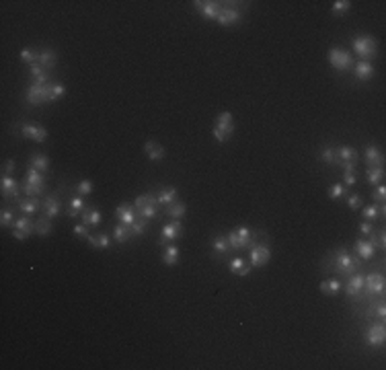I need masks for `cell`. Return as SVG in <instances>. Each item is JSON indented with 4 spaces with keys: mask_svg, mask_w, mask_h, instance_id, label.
Here are the masks:
<instances>
[{
    "mask_svg": "<svg viewBox=\"0 0 386 370\" xmlns=\"http://www.w3.org/2000/svg\"><path fill=\"white\" fill-rule=\"evenodd\" d=\"M228 239V247L235 249V251H240V249H249L257 243V233L249 226H237L235 230H230L226 235Z\"/></svg>",
    "mask_w": 386,
    "mask_h": 370,
    "instance_id": "1",
    "label": "cell"
},
{
    "mask_svg": "<svg viewBox=\"0 0 386 370\" xmlns=\"http://www.w3.org/2000/svg\"><path fill=\"white\" fill-rule=\"evenodd\" d=\"M359 265H361V259H359V257L349 255L345 249H341V251H337L335 255H333L331 270H335L337 274H341V276H347V278H349L354 272H357Z\"/></svg>",
    "mask_w": 386,
    "mask_h": 370,
    "instance_id": "2",
    "label": "cell"
},
{
    "mask_svg": "<svg viewBox=\"0 0 386 370\" xmlns=\"http://www.w3.org/2000/svg\"><path fill=\"white\" fill-rule=\"evenodd\" d=\"M134 208L138 212V218H144V220H152L158 212V200H156V193H144V195H138L134 200Z\"/></svg>",
    "mask_w": 386,
    "mask_h": 370,
    "instance_id": "3",
    "label": "cell"
},
{
    "mask_svg": "<svg viewBox=\"0 0 386 370\" xmlns=\"http://www.w3.org/2000/svg\"><path fill=\"white\" fill-rule=\"evenodd\" d=\"M352 48H354V52H356L364 62H370L372 58H376L378 43H376V39L370 37V35H357V37L352 41Z\"/></svg>",
    "mask_w": 386,
    "mask_h": 370,
    "instance_id": "4",
    "label": "cell"
},
{
    "mask_svg": "<svg viewBox=\"0 0 386 370\" xmlns=\"http://www.w3.org/2000/svg\"><path fill=\"white\" fill-rule=\"evenodd\" d=\"M327 60H329V64L335 68L337 72H341V74H345L349 68L354 66L352 54H349L347 50H343V48H331L329 54H327Z\"/></svg>",
    "mask_w": 386,
    "mask_h": 370,
    "instance_id": "5",
    "label": "cell"
},
{
    "mask_svg": "<svg viewBox=\"0 0 386 370\" xmlns=\"http://www.w3.org/2000/svg\"><path fill=\"white\" fill-rule=\"evenodd\" d=\"M249 259L253 268H263L267 261L271 259V249H269L267 241H257L253 247H249Z\"/></svg>",
    "mask_w": 386,
    "mask_h": 370,
    "instance_id": "6",
    "label": "cell"
},
{
    "mask_svg": "<svg viewBox=\"0 0 386 370\" xmlns=\"http://www.w3.org/2000/svg\"><path fill=\"white\" fill-rule=\"evenodd\" d=\"M25 99L29 105H41V103H48V85H39L31 80L27 85V91H25Z\"/></svg>",
    "mask_w": 386,
    "mask_h": 370,
    "instance_id": "7",
    "label": "cell"
},
{
    "mask_svg": "<svg viewBox=\"0 0 386 370\" xmlns=\"http://www.w3.org/2000/svg\"><path fill=\"white\" fill-rule=\"evenodd\" d=\"M359 154L354 146L343 144V146H337L335 148V165L343 167V165H357Z\"/></svg>",
    "mask_w": 386,
    "mask_h": 370,
    "instance_id": "8",
    "label": "cell"
},
{
    "mask_svg": "<svg viewBox=\"0 0 386 370\" xmlns=\"http://www.w3.org/2000/svg\"><path fill=\"white\" fill-rule=\"evenodd\" d=\"M224 2H216V0H209V2H206V0H195L193 2V8L197 10V13H200L204 19H218V15L222 13V6Z\"/></svg>",
    "mask_w": 386,
    "mask_h": 370,
    "instance_id": "9",
    "label": "cell"
},
{
    "mask_svg": "<svg viewBox=\"0 0 386 370\" xmlns=\"http://www.w3.org/2000/svg\"><path fill=\"white\" fill-rule=\"evenodd\" d=\"M364 292L368 296H378L384 292V276L378 272H370L364 276Z\"/></svg>",
    "mask_w": 386,
    "mask_h": 370,
    "instance_id": "10",
    "label": "cell"
},
{
    "mask_svg": "<svg viewBox=\"0 0 386 370\" xmlns=\"http://www.w3.org/2000/svg\"><path fill=\"white\" fill-rule=\"evenodd\" d=\"M386 339V329L382 323H370L366 329V343L372 345V348H380Z\"/></svg>",
    "mask_w": 386,
    "mask_h": 370,
    "instance_id": "11",
    "label": "cell"
},
{
    "mask_svg": "<svg viewBox=\"0 0 386 370\" xmlns=\"http://www.w3.org/2000/svg\"><path fill=\"white\" fill-rule=\"evenodd\" d=\"M354 251H356V257H359L361 261H370L376 253V245H374L372 239H357L354 243Z\"/></svg>",
    "mask_w": 386,
    "mask_h": 370,
    "instance_id": "12",
    "label": "cell"
},
{
    "mask_svg": "<svg viewBox=\"0 0 386 370\" xmlns=\"http://www.w3.org/2000/svg\"><path fill=\"white\" fill-rule=\"evenodd\" d=\"M21 134H23V138L33 140V142H45L48 140V130L41 128V125H37V123H23Z\"/></svg>",
    "mask_w": 386,
    "mask_h": 370,
    "instance_id": "13",
    "label": "cell"
},
{
    "mask_svg": "<svg viewBox=\"0 0 386 370\" xmlns=\"http://www.w3.org/2000/svg\"><path fill=\"white\" fill-rule=\"evenodd\" d=\"M240 17H242L240 8H237V6H224L216 21H218V25H222V27H230V25H235V23H238Z\"/></svg>",
    "mask_w": 386,
    "mask_h": 370,
    "instance_id": "14",
    "label": "cell"
},
{
    "mask_svg": "<svg viewBox=\"0 0 386 370\" xmlns=\"http://www.w3.org/2000/svg\"><path fill=\"white\" fill-rule=\"evenodd\" d=\"M181 235H183V224H181V220H175V222H171V224H167L165 228H162L160 239H158V245H160V247L167 245L169 241L179 239Z\"/></svg>",
    "mask_w": 386,
    "mask_h": 370,
    "instance_id": "15",
    "label": "cell"
},
{
    "mask_svg": "<svg viewBox=\"0 0 386 370\" xmlns=\"http://www.w3.org/2000/svg\"><path fill=\"white\" fill-rule=\"evenodd\" d=\"M214 128L218 130V132H222L224 134L228 140H230V136L235 134V123H232V113L230 111H222L218 118H216V123H214Z\"/></svg>",
    "mask_w": 386,
    "mask_h": 370,
    "instance_id": "16",
    "label": "cell"
},
{
    "mask_svg": "<svg viewBox=\"0 0 386 370\" xmlns=\"http://www.w3.org/2000/svg\"><path fill=\"white\" fill-rule=\"evenodd\" d=\"M343 288H345L347 296H359L361 292H364V274L354 272L352 276H349V280H347V284Z\"/></svg>",
    "mask_w": 386,
    "mask_h": 370,
    "instance_id": "17",
    "label": "cell"
},
{
    "mask_svg": "<svg viewBox=\"0 0 386 370\" xmlns=\"http://www.w3.org/2000/svg\"><path fill=\"white\" fill-rule=\"evenodd\" d=\"M43 216L45 218H56L58 214H60V210H62V204H60V198H58V193H50V195H45V200H43Z\"/></svg>",
    "mask_w": 386,
    "mask_h": 370,
    "instance_id": "18",
    "label": "cell"
},
{
    "mask_svg": "<svg viewBox=\"0 0 386 370\" xmlns=\"http://www.w3.org/2000/svg\"><path fill=\"white\" fill-rule=\"evenodd\" d=\"M0 189H2V198H15V200H19L21 185L13 177H10V175H2V179H0Z\"/></svg>",
    "mask_w": 386,
    "mask_h": 370,
    "instance_id": "19",
    "label": "cell"
},
{
    "mask_svg": "<svg viewBox=\"0 0 386 370\" xmlns=\"http://www.w3.org/2000/svg\"><path fill=\"white\" fill-rule=\"evenodd\" d=\"M115 216H118L119 222L125 224V226H132V224L138 220V212H136L134 204H132V206H127V204L118 206V210H115Z\"/></svg>",
    "mask_w": 386,
    "mask_h": 370,
    "instance_id": "20",
    "label": "cell"
},
{
    "mask_svg": "<svg viewBox=\"0 0 386 370\" xmlns=\"http://www.w3.org/2000/svg\"><path fill=\"white\" fill-rule=\"evenodd\" d=\"M364 158H366V165L368 167H384V156L380 153L378 146L374 144H368L366 150H364Z\"/></svg>",
    "mask_w": 386,
    "mask_h": 370,
    "instance_id": "21",
    "label": "cell"
},
{
    "mask_svg": "<svg viewBox=\"0 0 386 370\" xmlns=\"http://www.w3.org/2000/svg\"><path fill=\"white\" fill-rule=\"evenodd\" d=\"M56 62H58V54H56V50H52V48H41V50H39V60H37V64L43 68V70H52V68L56 66Z\"/></svg>",
    "mask_w": 386,
    "mask_h": 370,
    "instance_id": "22",
    "label": "cell"
},
{
    "mask_svg": "<svg viewBox=\"0 0 386 370\" xmlns=\"http://www.w3.org/2000/svg\"><path fill=\"white\" fill-rule=\"evenodd\" d=\"M41 206H43V202H41L39 198H25V200H17V208H19V210H21L23 214H27V216L35 214Z\"/></svg>",
    "mask_w": 386,
    "mask_h": 370,
    "instance_id": "23",
    "label": "cell"
},
{
    "mask_svg": "<svg viewBox=\"0 0 386 370\" xmlns=\"http://www.w3.org/2000/svg\"><path fill=\"white\" fill-rule=\"evenodd\" d=\"M354 76L357 78V80H370L372 76H374V66H372V62H357L356 66H354Z\"/></svg>",
    "mask_w": 386,
    "mask_h": 370,
    "instance_id": "24",
    "label": "cell"
},
{
    "mask_svg": "<svg viewBox=\"0 0 386 370\" xmlns=\"http://www.w3.org/2000/svg\"><path fill=\"white\" fill-rule=\"evenodd\" d=\"M80 218H83V224H87V226H99L103 220V214L97 208H87V210L80 214Z\"/></svg>",
    "mask_w": 386,
    "mask_h": 370,
    "instance_id": "25",
    "label": "cell"
},
{
    "mask_svg": "<svg viewBox=\"0 0 386 370\" xmlns=\"http://www.w3.org/2000/svg\"><path fill=\"white\" fill-rule=\"evenodd\" d=\"M144 153H146V156L150 160H162V158H165V148H162L160 144H156L154 140H148L144 144Z\"/></svg>",
    "mask_w": 386,
    "mask_h": 370,
    "instance_id": "26",
    "label": "cell"
},
{
    "mask_svg": "<svg viewBox=\"0 0 386 370\" xmlns=\"http://www.w3.org/2000/svg\"><path fill=\"white\" fill-rule=\"evenodd\" d=\"M85 210H87V204H85V200L80 198V195L70 198V202H68V216L70 218H76L78 214H83Z\"/></svg>",
    "mask_w": 386,
    "mask_h": 370,
    "instance_id": "27",
    "label": "cell"
},
{
    "mask_svg": "<svg viewBox=\"0 0 386 370\" xmlns=\"http://www.w3.org/2000/svg\"><path fill=\"white\" fill-rule=\"evenodd\" d=\"M87 243L90 247H95V249H107L111 245V239H109V235H105V233H97V235H90L87 239Z\"/></svg>",
    "mask_w": 386,
    "mask_h": 370,
    "instance_id": "28",
    "label": "cell"
},
{
    "mask_svg": "<svg viewBox=\"0 0 386 370\" xmlns=\"http://www.w3.org/2000/svg\"><path fill=\"white\" fill-rule=\"evenodd\" d=\"M156 200H158V204L160 206H169V204H173L175 200H177V189L175 187H165V189H160L158 193H156Z\"/></svg>",
    "mask_w": 386,
    "mask_h": 370,
    "instance_id": "29",
    "label": "cell"
},
{
    "mask_svg": "<svg viewBox=\"0 0 386 370\" xmlns=\"http://www.w3.org/2000/svg\"><path fill=\"white\" fill-rule=\"evenodd\" d=\"M13 228H17V230H21V233H25L27 237H31V235L35 233V222H31L29 218H27V214H25V216L17 218L15 224H13Z\"/></svg>",
    "mask_w": 386,
    "mask_h": 370,
    "instance_id": "30",
    "label": "cell"
},
{
    "mask_svg": "<svg viewBox=\"0 0 386 370\" xmlns=\"http://www.w3.org/2000/svg\"><path fill=\"white\" fill-rule=\"evenodd\" d=\"M64 95H66L64 83H50L48 85V103H54V101H58L60 97H64Z\"/></svg>",
    "mask_w": 386,
    "mask_h": 370,
    "instance_id": "31",
    "label": "cell"
},
{
    "mask_svg": "<svg viewBox=\"0 0 386 370\" xmlns=\"http://www.w3.org/2000/svg\"><path fill=\"white\" fill-rule=\"evenodd\" d=\"M23 183H27V185H37V187H43V185H45V177H43V173H41V171L31 169V167H29L27 175H25V181H23Z\"/></svg>",
    "mask_w": 386,
    "mask_h": 370,
    "instance_id": "32",
    "label": "cell"
},
{
    "mask_svg": "<svg viewBox=\"0 0 386 370\" xmlns=\"http://www.w3.org/2000/svg\"><path fill=\"white\" fill-rule=\"evenodd\" d=\"M185 210H187L185 204L175 200L173 204H169V206L165 208V214H167V216H171V218H175V220H179V218H183V216H185Z\"/></svg>",
    "mask_w": 386,
    "mask_h": 370,
    "instance_id": "33",
    "label": "cell"
},
{
    "mask_svg": "<svg viewBox=\"0 0 386 370\" xmlns=\"http://www.w3.org/2000/svg\"><path fill=\"white\" fill-rule=\"evenodd\" d=\"M321 292L323 294H329V296H335L339 290H341V282L337 280V278H331V280H325V282H321Z\"/></svg>",
    "mask_w": 386,
    "mask_h": 370,
    "instance_id": "34",
    "label": "cell"
},
{
    "mask_svg": "<svg viewBox=\"0 0 386 370\" xmlns=\"http://www.w3.org/2000/svg\"><path fill=\"white\" fill-rule=\"evenodd\" d=\"M366 179L370 185H380L384 179V169L382 167H368L366 169Z\"/></svg>",
    "mask_w": 386,
    "mask_h": 370,
    "instance_id": "35",
    "label": "cell"
},
{
    "mask_svg": "<svg viewBox=\"0 0 386 370\" xmlns=\"http://www.w3.org/2000/svg\"><path fill=\"white\" fill-rule=\"evenodd\" d=\"M179 257H181V253L175 245H169L165 251H162V263L165 265H175L179 261Z\"/></svg>",
    "mask_w": 386,
    "mask_h": 370,
    "instance_id": "36",
    "label": "cell"
},
{
    "mask_svg": "<svg viewBox=\"0 0 386 370\" xmlns=\"http://www.w3.org/2000/svg\"><path fill=\"white\" fill-rule=\"evenodd\" d=\"M52 230H54V226H52V220L50 218H39L37 222H35V233H37L39 237H50L52 235Z\"/></svg>",
    "mask_w": 386,
    "mask_h": 370,
    "instance_id": "37",
    "label": "cell"
},
{
    "mask_svg": "<svg viewBox=\"0 0 386 370\" xmlns=\"http://www.w3.org/2000/svg\"><path fill=\"white\" fill-rule=\"evenodd\" d=\"M111 237H113L115 243H125L127 239L132 237V230H130V226H125V224L119 222L118 226L113 228V235H111Z\"/></svg>",
    "mask_w": 386,
    "mask_h": 370,
    "instance_id": "38",
    "label": "cell"
},
{
    "mask_svg": "<svg viewBox=\"0 0 386 370\" xmlns=\"http://www.w3.org/2000/svg\"><path fill=\"white\" fill-rule=\"evenodd\" d=\"M228 239L226 235H216L214 241H212V251L218 253V255H222V253H228Z\"/></svg>",
    "mask_w": 386,
    "mask_h": 370,
    "instance_id": "39",
    "label": "cell"
},
{
    "mask_svg": "<svg viewBox=\"0 0 386 370\" xmlns=\"http://www.w3.org/2000/svg\"><path fill=\"white\" fill-rule=\"evenodd\" d=\"M31 169H37V171L45 173L50 169V158L45 154H33L31 156Z\"/></svg>",
    "mask_w": 386,
    "mask_h": 370,
    "instance_id": "40",
    "label": "cell"
},
{
    "mask_svg": "<svg viewBox=\"0 0 386 370\" xmlns=\"http://www.w3.org/2000/svg\"><path fill=\"white\" fill-rule=\"evenodd\" d=\"M21 60L25 62V64H37V60H39V50H35V48H23L21 50Z\"/></svg>",
    "mask_w": 386,
    "mask_h": 370,
    "instance_id": "41",
    "label": "cell"
},
{
    "mask_svg": "<svg viewBox=\"0 0 386 370\" xmlns=\"http://www.w3.org/2000/svg\"><path fill=\"white\" fill-rule=\"evenodd\" d=\"M343 195H347V187H345L341 181H339V183H333L331 187H329V198H331V200H339V198H343Z\"/></svg>",
    "mask_w": 386,
    "mask_h": 370,
    "instance_id": "42",
    "label": "cell"
},
{
    "mask_svg": "<svg viewBox=\"0 0 386 370\" xmlns=\"http://www.w3.org/2000/svg\"><path fill=\"white\" fill-rule=\"evenodd\" d=\"M21 191H25L27 198H39V195L45 191V187H37V185H27L21 183Z\"/></svg>",
    "mask_w": 386,
    "mask_h": 370,
    "instance_id": "43",
    "label": "cell"
},
{
    "mask_svg": "<svg viewBox=\"0 0 386 370\" xmlns=\"http://www.w3.org/2000/svg\"><path fill=\"white\" fill-rule=\"evenodd\" d=\"M92 189H95V185H92L90 179H83V181L76 183V193L78 195H89V193H92Z\"/></svg>",
    "mask_w": 386,
    "mask_h": 370,
    "instance_id": "44",
    "label": "cell"
},
{
    "mask_svg": "<svg viewBox=\"0 0 386 370\" xmlns=\"http://www.w3.org/2000/svg\"><path fill=\"white\" fill-rule=\"evenodd\" d=\"M370 239L374 241L376 249H384V247H386V233H384L382 228L378 230V233H376V230H372V233H370Z\"/></svg>",
    "mask_w": 386,
    "mask_h": 370,
    "instance_id": "45",
    "label": "cell"
},
{
    "mask_svg": "<svg viewBox=\"0 0 386 370\" xmlns=\"http://www.w3.org/2000/svg\"><path fill=\"white\" fill-rule=\"evenodd\" d=\"M15 214H13V210H8V208H2V212H0V224H2L4 228L6 226H10V224H15Z\"/></svg>",
    "mask_w": 386,
    "mask_h": 370,
    "instance_id": "46",
    "label": "cell"
},
{
    "mask_svg": "<svg viewBox=\"0 0 386 370\" xmlns=\"http://www.w3.org/2000/svg\"><path fill=\"white\" fill-rule=\"evenodd\" d=\"M352 8V2L349 0H337V2H333V15H345L347 10Z\"/></svg>",
    "mask_w": 386,
    "mask_h": 370,
    "instance_id": "47",
    "label": "cell"
},
{
    "mask_svg": "<svg viewBox=\"0 0 386 370\" xmlns=\"http://www.w3.org/2000/svg\"><path fill=\"white\" fill-rule=\"evenodd\" d=\"M361 216H364L368 222L376 220V218L380 216V210H378V206H376V204H372V206H366V208H364V212H361Z\"/></svg>",
    "mask_w": 386,
    "mask_h": 370,
    "instance_id": "48",
    "label": "cell"
},
{
    "mask_svg": "<svg viewBox=\"0 0 386 370\" xmlns=\"http://www.w3.org/2000/svg\"><path fill=\"white\" fill-rule=\"evenodd\" d=\"M321 158L325 160L327 165H335V148L333 146H327L321 150Z\"/></svg>",
    "mask_w": 386,
    "mask_h": 370,
    "instance_id": "49",
    "label": "cell"
},
{
    "mask_svg": "<svg viewBox=\"0 0 386 370\" xmlns=\"http://www.w3.org/2000/svg\"><path fill=\"white\" fill-rule=\"evenodd\" d=\"M361 195L359 193H349L347 195V206H349V210H359L361 208Z\"/></svg>",
    "mask_w": 386,
    "mask_h": 370,
    "instance_id": "50",
    "label": "cell"
},
{
    "mask_svg": "<svg viewBox=\"0 0 386 370\" xmlns=\"http://www.w3.org/2000/svg\"><path fill=\"white\" fill-rule=\"evenodd\" d=\"M146 228H148V220H144V218H138V220H136V222L130 226L132 235H142Z\"/></svg>",
    "mask_w": 386,
    "mask_h": 370,
    "instance_id": "51",
    "label": "cell"
},
{
    "mask_svg": "<svg viewBox=\"0 0 386 370\" xmlns=\"http://www.w3.org/2000/svg\"><path fill=\"white\" fill-rule=\"evenodd\" d=\"M244 265H247V261H244L242 257H235V259L228 263V270H230L232 274H240V270L244 268Z\"/></svg>",
    "mask_w": 386,
    "mask_h": 370,
    "instance_id": "52",
    "label": "cell"
},
{
    "mask_svg": "<svg viewBox=\"0 0 386 370\" xmlns=\"http://www.w3.org/2000/svg\"><path fill=\"white\" fill-rule=\"evenodd\" d=\"M345 187H352V185H356L357 183V177H356V173L354 171H343V181H341Z\"/></svg>",
    "mask_w": 386,
    "mask_h": 370,
    "instance_id": "53",
    "label": "cell"
},
{
    "mask_svg": "<svg viewBox=\"0 0 386 370\" xmlns=\"http://www.w3.org/2000/svg\"><path fill=\"white\" fill-rule=\"evenodd\" d=\"M74 237H78V239H89L90 237V233H89V226L87 224H76L74 226Z\"/></svg>",
    "mask_w": 386,
    "mask_h": 370,
    "instance_id": "54",
    "label": "cell"
},
{
    "mask_svg": "<svg viewBox=\"0 0 386 370\" xmlns=\"http://www.w3.org/2000/svg\"><path fill=\"white\" fill-rule=\"evenodd\" d=\"M372 200H374V202H378V204L386 200V187H384V185H378L376 191H372Z\"/></svg>",
    "mask_w": 386,
    "mask_h": 370,
    "instance_id": "55",
    "label": "cell"
},
{
    "mask_svg": "<svg viewBox=\"0 0 386 370\" xmlns=\"http://www.w3.org/2000/svg\"><path fill=\"white\" fill-rule=\"evenodd\" d=\"M372 230H374V226H372V222H368V220H364V222L359 224V233H361V235H370Z\"/></svg>",
    "mask_w": 386,
    "mask_h": 370,
    "instance_id": "56",
    "label": "cell"
},
{
    "mask_svg": "<svg viewBox=\"0 0 386 370\" xmlns=\"http://www.w3.org/2000/svg\"><path fill=\"white\" fill-rule=\"evenodd\" d=\"M4 175H10V173H13L15 171V160H6V163H4Z\"/></svg>",
    "mask_w": 386,
    "mask_h": 370,
    "instance_id": "57",
    "label": "cell"
},
{
    "mask_svg": "<svg viewBox=\"0 0 386 370\" xmlns=\"http://www.w3.org/2000/svg\"><path fill=\"white\" fill-rule=\"evenodd\" d=\"M10 235H13V239H17V241H25L27 239V235L21 233V230H17V228H13V233H10Z\"/></svg>",
    "mask_w": 386,
    "mask_h": 370,
    "instance_id": "58",
    "label": "cell"
},
{
    "mask_svg": "<svg viewBox=\"0 0 386 370\" xmlns=\"http://www.w3.org/2000/svg\"><path fill=\"white\" fill-rule=\"evenodd\" d=\"M251 270H253V265H251V263H247V265H244V268L240 270V274H238V276H242V278H244V276H249V274H251Z\"/></svg>",
    "mask_w": 386,
    "mask_h": 370,
    "instance_id": "59",
    "label": "cell"
},
{
    "mask_svg": "<svg viewBox=\"0 0 386 370\" xmlns=\"http://www.w3.org/2000/svg\"><path fill=\"white\" fill-rule=\"evenodd\" d=\"M376 313H378V317H386V308H384V305H378V308H376Z\"/></svg>",
    "mask_w": 386,
    "mask_h": 370,
    "instance_id": "60",
    "label": "cell"
}]
</instances>
